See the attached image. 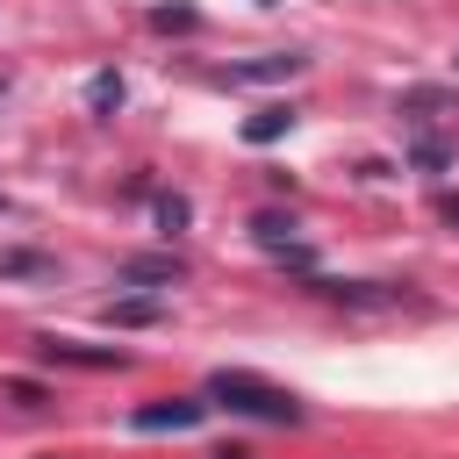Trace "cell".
Segmentation results:
<instances>
[{
	"mask_svg": "<svg viewBox=\"0 0 459 459\" xmlns=\"http://www.w3.org/2000/svg\"><path fill=\"white\" fill-rule=\"evenodd\" d=\"M208 402H222L230 416H258V423H301V402H294L287 387H273V380L244 373V366L208 373Z\"/></svg>",
	"mask_w": 459,
	"mask_h": 459,
	"instance_id": "cell-1",
	"label": "cell"
},
{
	"mask_svg": "<svg viewBox=\"0 0 459 459\" xmlns=\"http://www.w3.org/2000/svg\"><path fill=\"white\" fill-rule=\"evenodd\" d=\"M201 416H208V402H201V394H172V402H143L129 423H136V430H194Z\"/></svg>",
	"mask_w": 459,
	"mask_h": 459,
	"instance_id": "cell-2",
	"label": "cell"
},
{
	"mask_svg": "<svg viewBox=\"0 0 459 459\" xmlns=\"http://www.w3.org/2000/svg\"><path fill=\"white\" fill-rule=\"evenodd\" d=\"M308 57L301 50H273V57H251V65H230L222 72V86H265V79H294Z\"/></svg>",
	"mask_w": 459,
	"mask_h": 459,
	"instance_id": "cell-3",
	"label": "cell"
},
{
	"mask_svg": "<svg viewBox=\"0 0 459 459\" xmlns=\"http://www.w3.org/2000/svg\"><path fill=\"white\" fill-rule=\"evenodd\" d=\"M323 294H330V301H351V308H394V301H409V294L387 287V280H323Z\"/></svg>",
	"mask_w": 459,
	"mask_h": 459,
	"instance_id": "cell-4",
	"label": "cell"
},
{
	"mask_svg": "<svg viewBox=\"0 0 459 459\" xmlns=\"http://www.w3.org/2000/svg\"><path fill=\"white\" fill-rule=\"evenodd\" d=\"M122 280H129V287H179L186 265H179L172 251H151V258H122Z\"/></svg>",
	"mask_w": 459,
	"mask_h": 459,
	"instance_id": "cell-5",
	"label": "cell"
},
{
	"mask_svg": "<svg viewBox=\"0 0 459 459\" xmlns=\"http://www.w3.org/2000/svg\"><path fill=\"white\" fill-rule=\"evenodd\" d=\"M36 351H43V359H65V366H129L122 351H93V344H79V337H36Z\"/></svg>",
	"mask_w": 459,
	"mask_h": 459,
	"instance_id": "cell-6",
	"label": "cell"
},
{
	"mask_svg": "<svg viewBox=\"0 0 459 459\" xmlns=\"http://www.w3.org/2000/svg\"><path fill=\"white\" fill-rule=\"evenodd\" d=\"M158 316H165V301H158V294H122V301H108V323H122V330L158 323Z\"/></svg>",
	"mask_w": 459,
	"mask_h": 459,
	"instance_id": "cell-7",
	"label": "cell"
},
{
	"mask_svg": "<svg viewBox=\"0 0 459 459\" xmlns=\"http://www.w3.org/2000/svg\"><path fill=\"white\" fill-rule=\"evenodd\" d=\"M122 100H129V86H122V72H93V79H86V108H93V115H115Z\"/></svg>",
	"mask_w": 459,
	"mask_h": 459,
	"instance_id": "cell-8",
	"label": "cell"
},
{
	"mask_svg": "<svg viewBox=\"0 0 459 459\" xmlns=\"http://www.w3.org/2000/svg\"><path fill=\"white\" fill-rule=\"evenodd\" d=\"M294 129V108H258L251 122H244V143H280Z\"/></svg>",
	"mask_w": 459,
	"mask_h": 459,
	"instance_id": "cell-9",
	"label": "cell"
},
{
	"mask_svg": "<svg viewBox=\"0 0 459 459\" xmlns=\"http://www.w3.org/2000/svg\"><path fill=\"white\" fill-rule=\"evenodd\" d=\"M22 273H57L43 251H0V280H22Z\"/></svg>",
	"mask_w": 459,
	"mask_h": 459,
	"instance_id": "cell-10",
	"label": "cell"
},
{
	"mask_svg": "<svg viewBox=\"0 0 459 459\" xmlns=\"http://www.w3.org/2000/svg\"><path fill=\"white\" fill-rule=\"evenodd\" d=\"M409 158H416V165H423V172H445V165H452V151H445V143H437V136H423V143H416V151H409Z\"/></svg>",
	"mask_w": 459,
	"mask_h": 459,
	"instance_id": "cell-11",
	"label": "cell"
},
{
	"mask_svg": "<svg viewBox=\"0 0 459 459\" xmlns=\"http://www.w3.org/2000/svg\"><path fill=\"white\" fill-rule=\"evenodd\" d=\"M158 222H165V230H186V201H179V194H158Z\"/></svg>",
	"mask_w": 459,
	"mask_h": 459,
	"instance_id": "cell-12",
	"label": "cell"
},
{
	"mask_svg": "<svg viewBox=\"0 0 459 459\" xmlns=\"http://www.w3.org/2000/svg\"><path fill=\"white\" fill-rule=\"evenodd\" d=\"M7 394H14V402H22V409H43V402H50V394H43V387H36V380H7Z\"/></svg>",
	"mask_w": 459,
	"mask_h": 459,
	"instance_id": "cell-13",
	"label": "cell"
},
{
	"mask_svg": "<svg viewBox=\"0 0 459 459\" xmlns=\"http://www.w3.org/2000/svg\"><path fill=\"white\" fill-rule=\"evenodd\" d=\"M151 22H158V29H194V7H158Z\"/></svg>",
	"mask_w": 459,
	"mask_h": 459,
	"instance_id": "cell-14",
	"label": "cell"
},
{
	"mask_svg": "<svg viewBox=\"0 0 459 459\" xmlns=\"http://www.w3.org/2000/svg\"><path fill=\"white\" fill-rule=\"evenodd\" d=\"M258 7H280V0H258Z\"/></svg>",
	"mask_w": 459,
	"mask_h": 459,
	"instance_id": "cell-15",
	"label": "cell"
},
{
	"mask_svg": "<svg viewBox=\"0 0 459 459\" xmlns=\"http://www.w3.org/2000/svg\"><path fill=\"white\" fill-rule=\"evenodd\" d=\"M0 93H7V72H0Z\"/></svg>",
	"mask_w": 459,
	"mask_h": 459,
	"instance_id": "cell-16",
	"label": "cell"
}]
</instances>
